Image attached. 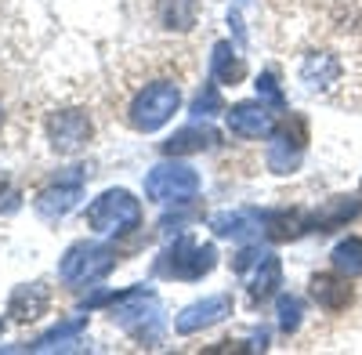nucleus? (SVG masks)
Returning a JSON list of instances; mask_svg holds the SVG:
<instances>
[{
	"label": "nucleus",
	"mask_w": 362,
	"mask_h": 355,
	"mask_svg": "<svg viewBox=\"0 0 362 355\" xmlns=\"http://www.w3.org/2000/svg\"><path fill=\"white\" fill-rule=\"evenodd\" d=\"M181 109V87L174 80H153L131 98L127 105V124L141 134L160 131L167 120H174V112Z\"/></svg>",
	"instance_id": "f257e3e1"
},
{
	"label": "nucleus",
	"mask_w": 362,
	"mask_h": 355,
	"mask_svg": "<svg viewBox=\"0 0 362 355\" xmlns=\"http://www.w3.org/2000/svg\"><path fill=\"white\" fill-rule=\"evenodd\" d=\"M112 322H119L124 330H131L138 341L156 344L160 341V327H163L160 301L153 298V290H145V286L124 290L116 298V305H112Z\"/></svg>",
	"instance_id": "f03ea898"
},
{
	"label": "nucleus",
	"mask_w": 362,
	"mask_h": 355,
	"mask_svg": "<svg viewBox=\"0 0 362 355\" xmlns=\"http://www.w3.org/2000/svg\"><path fill=\"white\" fill-rule=\"evenodd\" d=\"M87 225L98 235H124L141 225V203L127 189H109L87 206Z\"/></svg>",
	"instance_id": "7ed1b4c3"
},
{
	"label": "nucleus",
	"mask_w": 362,
	"mask_h": 355,
	"mask_svg": "<svg viewBox=\"0 0 362 355\" xmlns=\"http://www.w3.org/2000/svg\"><path fill=\"white\" fill-rule=\"evenodd\" d=\"M214 264H218V250L214 247L181 235L177 243H170L156 257V276H167V279H203Z\"/></svg>",
	"instance_id": "20e7f679"
},
{
	"label": "nucleus",
	"mask_w": 362,
	"mask_h": 355,
	"mask_svg": "<svg viewBox=\"0 0 362 355\" xmlns=\"http://www.w3.org/2000/svg\"><path fill=\"white\" fill-rule=\"evenodd\" d=\"M116 264V250L105 243H73L58 264V276L69 286H83V283H95L105 279Z\"/></svg>",
	"instance_id": "39448f33"
},
{
	"label": "nucleus",
	"mask_w": 362,
	"mask_h": 355,
	"mask_svg": "<svg viewBox=\"0 0 362 355\" xmlns=\"http://www.w3.org/2000/svg\"><path fill=\"white\" fill-rule=\"evenodd\" d=\"M305 145H308V127L300 116H286L283 124H276L268 141V170L272 174H293L300 156H305Z\"/></svg>",
	"instance_id": "423d86ee"
},
{
	"label": "nucleus",
	"mask_w": 362,
	"mask_h": 355,
	"mask_svg": "<svg viewBox=\"0 0 362 355\" xmlns=\"http://www.w3.org/2000/svg\"><path fill=\"white\" fill-rule=\"evenodd\" d=\"M199 192V174L185 163H160L145 178V196L156 203H185Z\"/></svg>",
	"instance_id": "0eeeda50"
},
{
	"label": "nucleus",
	"mask_w": 362,
	"mask_h": 355,
	"mask_svg": "<svg viewBox=\"0 0 362 355\" xmlns=\"http://www.w3.org/2000/svg\"><path fill=\"white\" fill-rule=\"evenodd\" d=\"M95 127H90V116L83 109H62V112H51L47 120V141L58 156H73L80 153L83 145L90 141Z\"/></svg>",
	"instance_id": "6e6552de"
},
{
	"label": "nucleus",
	"mask_w": 362,
	"mask_h": 355,
	"mask_svg": "<svg viewBox=\"0 0 362 355\" xmlns=\"http://www.w3.org/2000/svg\"><path fill=\"white\" fill-rule=\"evenodd\" d=\"M80 196H83V170L80 167H73L69 174H58L54 182L37 196V214L44 218V221H58V218H66L73 206L80 203Z\"/></svg>",
	"instance_id": "1a4fd4ad"
},
{
	"label": "nucleus",
	"mask_w": 362,
	"mask_h": 355,
	"mask_svg": "<svg viewBox=\"0 0 362 355\" xmlns=\"http://www.w3.org/2000/svg\"><path fill=\"white\" fill-rule=\"evenodd\" d=\"M225 120L235 138H247V141L268 138L276 131V116H272V109L264 102H235L232 109H225Z\"/></svg>",
	"instance_id": "9d476101"
},
{
	"label": "nucleus",
	"mask_w": 362,
	"mask_h": 355,
	"mask_svg": "<svg viewBox=\"0 0 362 355\" xmlns=\"http://www.w3.org/2000/svg\"><path fill=\"white\" fill-rule=\"evenodd\" d=\"M225 315H232V298L228 293H214V298H203L189 308H181L174 319V330L189 337V334H199L206 327H214V322H221Z\"/></svg>",
	"instance_id": "9b49d317"
},
{
	"label": "nucleus",
	"mask_w": 362,
	"mask_h": 355,
	"mask_svg": "<svg viewBox=\"0 0 362 355\" xmlns=\"http://www.w3.org/2000/svg\"><path fill=\"white\" fill-rule=\"evenodd\" d=\"M243 279H247V290H250V301H264V298H272L276 293V286L283 283V264H279V257L276 254H257L254 257V264L243 272Z\"/></svg>",
	"instance_id": "f8f14e48"
},
{
	"label": "nucleus",
	"mask_w": 362,
	"mask_h": 355,
	"mask_svg": "<svg viewBox=\"0 0 362 355\" xmlns=\"http://www.w3.org/2000/svg\"><path fill=\"white\" fill-rule=\"evenodd\" d=\"M362 214V199L358 196H334L326 199L319 211L308 214V225L315 232H334V228H344L348 221H355Z\"/></svg>",
	"instance_id": "ddd939ff"
},
{
	"label": "nucleus",
	"mask_w": 362,
	"mask_h": 355,
	"mask_svg": "<svg viewBox=\"0 0 362 355\" xmlns=\"http://www.w3.org/2000/svg\"><path fill=\"white\" fill-rule=\"evenodd\" d=\"M312 298L326 312H344L351 305V279L341 276L337 269L334 272H319V276H312Z\"/></svg>",
	"instance_id": "4468645a"
},
{
	"label": "nucleus",
	"mask_w": 362,
	"mask_h": 355,
	"mask_svg": "<svg viewBox=\"0 0 362 355\" xmlns=\"http://www.w3.org/2000/svg\"><path fill=\"white\" fill-rule=\"evenodd\" d=\"M261 225H264V214H257V211H225V214L210 218L214 235H221V240H239V243H247L250 235H257Z\"/></svg>",
	"instance_id": "2eb2a0df"
},
{
	"label": "nucleus",
	"mask_w": 362,
	"mask_h": 355,
	"mask_svg": "<svg viewBox=\"0 0 362 355\" xmlns=\"http://www.w3.org/2000/svg\"><path fill=\"white\" fill-rule=\"evenodd\" d=\"M221 141V134L210 127V124H192V127H181L174 138L163 141V156H189V153H203V149H214Z\"/></svg>",
	"instance_id": "dca6fc26"
},
{
	"label": "nucleus",
	"mask_w": 362,
	"mask_h": 355,
	"mask_svg": "<svg viewBox=\"0 0 362 355\" xmlns=\"http://www.w3.org/2000/svg\"><path fill=\"white\" fill-rule=\"evenodd\" d=\"M47 305H51L47 286H44V283H29V286H18V290L11 293L8 315H11L15 322H33V319H40V315L47 312Z\"/></svg>",
	"instance_id": "f3484780"
},
{
	"label": "nucleus",
	"mask_w": 362,
	"mask_h": 355,
	"mask_svg": "<svg viewBox=\"0 0 362 355\" xmlns=\"http://www.w3.org/2000/svg\"><path fill=\"white\" fill-rule=\"evenodd\" d=\"M300 80H305L308 91H326V87H334L341 80V62L326 51H312L300 62Z\"/></svg>",
	"instance_id": "a211bd4d"
},
{
	"label": "nucleus",
	"mask_w": 362,
	"mask_h": 355,
	"mask_svg": "<svg viewBox=\"0 0 362 355\" xmlns=\"http://www.w3.org/2000/svg\"><path fill=\"white\" fill-rule=\"evenodd\" d=\"M308 225V211L300 206H283V211H264V235L276 243H286V240H297Z\"/></svg>",
	"instance_id": "6ab92c4d"
},
{
	"label": "nucleus",
	"mask_w": 362,
	"mask_h": 355,
	"mask_svg": "<svg viewBox=\"0 0 362 355\" xmlns=\"http://www.w3.org/2000/svg\"><path fill=\"white\" fill-rule=\"evenodd\" d=\"M210 76H214L218 83H239V80L247 76L243 58L235 54V47L228 40H218L214 44V54H210Z\"/></svg>",
	"instance_id": "aec40b11"
},
{
	"label": "nucleus",
	"mask_w": 362,
	"mask_h": 355,
	"mask_svg": "<svg viewBox=\"0 0 362 355\" xmlns=\"http://www.w3.org/2000/svg\"><path fill=\"white\" fill-rule=\"evenodd\" d=\"M156 15H160V25L181 29V33H185V29H192L196 18H199V4L196 0H160Z\"/></svg>",
	"instance_id": "412c9836"
},
{
	"label": "nucleus",
	"mask_w": 362,
	"mask_h": 355,
	"mask_svg": "<svg viewBox=\"0 0 362 355\" xmlns=\"http://www.w3.org/2000/svg\"><path fill=\"white\" fill-rule=\"evenodd\" d=\"M83 327H87V315H73V319H66V322H58V327L51 330V334H44L33 348L37 351H54V348H69V344H76L80 341V334H83Z\"/></svg>",
	"instance_id": "4be33fe9"
},
{
	"label": "nucleus",
	"mask_w": 362,
	"mask_h": 355,
	"mask_svg": "<svg viewBox=\"0 0 362 355\" xmlns=\"http://www.w3.org/2000/svg\"><path fill=\"white\" fill-rule=\"evenodd\" d=\"M329 261H334V269L348 279L362 276V235H348V240H341L334 247V254H329Z\"/></svg>",
	"instance_id": "5701e85b"
},
{
	"label": "nucleus",
	"mask_w": 362,
	"mask_h": 355,
	"mask_svg": "<svg viewBox=\"0 0 362 355\" xmlns=\"http://www.w3.org/2000/svg\"><path fill=\"white\" fill-rule=\"evenodd\" d=\"M214 112H225L221 91H218V83H206L203 91L196 95V102H192V116H214Z\"/></svg>",
	"instance_id": "b1692460"
},
{
	"label": "nucleus",
	"mask_w": 362,
	"mask_h": 355,
	"mask_svg": "<svg viewBox=\"0 0 362 355\" xmlns=\"http://www.w3.org/2000/svg\"><path fill=\"white\" fill-rule=\"evenodd\" d=\"M279 327L286 334H293L300 327V301L293 298V293H279Z\"/></svg>",
	"instance_id": "393cba45"
},
{
	"label": "nucleus",
	"mask_w": 362,
	"mask_h": 355,
	"mask_svg": "<svg viewBox=\"0 0 362 355\" xmlns=\"http://www.w3.org/2000/svg\"><path fill=\"white\" fill-rule=\"evenodd\" d=\"M257 95H261L272 109H286V98H283L279 83H276V73H261V76H257Z\"/></svg>",
	"instance_id": "a878e982"
},
{
	"label": "nucleus",
	"mask_w": 362,
	"mask_h": 355,
	"mask_svg": "<svg viewBox=\"0 0 362 355\" xmlns=\"http://www.w3.org/2000/svg\"><path fill=\"white\" fill-rule=\"evenodd\" d=\"M0 127H4V105H0Z\"/></svg>",
	"instance_id": "bb28decb"
},
{
	"label": "nucleus",
	"mask_w": 362,
	"mask_h": 355,
	"mask_svg": "<svg viewBox=\"0 0 362 355\" xmlns=\"http://www.w3.org/2000/svg\"><path fill=\"white\" fill-rule=\"evenodd\" d=\"M0 330H4V322H0Z\"/></svg>",
	"instance_id": "cd10ccee"
}]
</instances>
